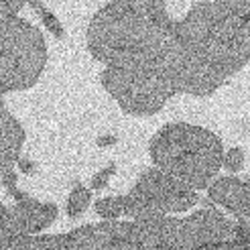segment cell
<instances>
[{"instance_id":"obj_9","label":"cell","mask_w":250,"mask_h":250,"mask_svg":"<svg viewBox=\"0 0 250 250\" xmlns=\"http://www.w3.org/2000/svg\"><path fill=\"white\" fill-rule=\"evenodd\" d=\"M92 191H94V189H92L90 185L85 187L82 181H76V185H73V189H71V193H69V197H67V206H65L67 218L76 220V218H80V216L85 214V209L90 208Z\"/></svg>"},{"instance_id":"obj_11","label":"cell","mask_w":250,"mask_h":250,"mask_svg":"<svg viewBox=\"0 0 250 250\" xmlns=\"http://www.w3.org/2000/svg\"><path fill=\"white\" fill-rule=\"evenodd\" d=\"M29 4H31V8L39 15V19H41V22H43V27L47 29V31H51L57 39H61L65 33H63V27H61V22L57 21V17L53 15L51 10H47V6L41 2V0H29Z\"/></svg>"},{"instance_id":"obj_16","label":"cell","mask_w":250,"mask_h":250,"mask_svg":"<svg viewBox=\"0 0 250 250\" xmlns=\"http://www.w3.org/2000/svg\"><path fill=\"white\" fill-rule=\"evenodd\" d=\"M19 167L24 175H33L35 173V163L31 159H19Z\"/></svg>"},{"instance_id":"obj_13","label":"cell","mask_w":250,"mask_h":250,"mask_svg":"<svg viewBox=\"0 0 250 250\" xmlns=\"http://www.w3.org/2000/svg\"><path fill=\"white\" fill-rule=\"evenodd\" d=\"M116 169H118L116 163H108L104 169H100V171L94 175V177L90 179V187H92L94 191H102V189H106V185L110 183V179L116 175Z\"/></svg>"},{"instance_id":"obj_8","label":"cell","mask_w":250,"mask_h":250,"mask_svg":"<svg viewBox=\"0 0 250 250\" xmlns=\"http://www.w3.org/2000/svg\"><path fill=\"white\" fill-rule=\"evenodd\" d=\"M208 199L236 218H250V177H220L208 187Z\"/></svg>"},{"instance_id":"obj_2","label":"cell","mask_w":250,"mask_h":250,"mask_svg":"<svg viewBox=\"0 0 250 250\" xmlns=\"http://www.w3.org/2000/svg\"><path fill=\"white\" fill-rule=\"evenodd\" d=\"M43 35L17 15H2V92L27 90L43 73Z\"/></svg>"},{"instance_id":"obj_14","label":"cell","mask_w":250,"mask_h":250,"mask_svg":"<svg viewBox=\"0 0 250 250\" xmlns=\"http://www.w3.org/2000/svg\"><path fill=\"white\" fill-rule=\"evenodd\" d=\"M24 2L29 0H2V15H17Z\"/></svg>"},{"instance_id":"obj_10","label":"cell","mask_w":250,"mask_h":250,"mask_svg":"<svg viewBox=\"0 0 250 250\" xmlns=\"http://www.w3.org/2000/svg\"><path fill=\"white\" fill-rule=\"evenodd\" d=\"M94 211L104 220H118L126 214V195H108L94 202Z\"/></svg>"},{"instance_id":"obj_7","label":"cell","mask_w":250,"mask_h":250,"mask_svg":"<svg viewBox=\"0 0 250 250\" xmlns=\"http://www.w3.org/2000/svg\"><path fill=\"white\" fill-rule=\"evenodd\" d=\"M22 143H24L22 126L2 104V187L15 199H22L27 195L17 187L19 177L15 173V163L21 159Z\"/></svg>"},{"instance_id":"obj_1","label":"cell","mask_w":250,"mask_h":250,"mask_svg":"<svg viewBox=\"0 0 250 250\" xmlns=\"http://www.w3.org/2000/svg\"><path fill=\"white\" fill-rule=\"evenodd\" d=\"M155 165L179 177L193 189L209 187L224 167V145L220 136L191 124H167L151 139Z\"/></svg>"},{"instance_id":"obj_6","label":"cell","mask_w":250,"mask_h":250,"mask_svg":"<svg viewBox=\"0 0 250 250\" xmlns=\"http://www.w3.org/2000/svg\"><path fill=\"white\" fill-rule=\"evenodd\" d=\"M0 216H2V250H8L10 244L22 234H37L49 228L57 220V206L43 204L39 199L24 195L17 199L12 208L0 206Z\"/></svg>"},{"instance_id":"obj_5","label":"cell","mask_w":250,"mask_h":250,"mask_svg":"<svg viewBox=\"0 0 250 250\" xmlns=\"http://www.w3.org/2000/svg\"><path fill=\"white\" fill-rule=\"evenodd\" d=\"M179 248H236V224L208 208L179 222Z\"/></svg>"},{"instance_id":"obj_15","label":"cell","mask_w":250,"mask_h":250,"mask_svg":"<svg viewBox=\"0 0 250 250\" xmlns=\"http://www.w3.org/2000/svg\"><path fill=\"white\" fill-rule=\"evenodd\" d=\"M118 143V136L116 134H102V136H98V141H96V145L98 146H112V145H116Z\"/></svg>"},{"instance_id":"obj_4","label":"cell","mask_w":250,"mask_h":250,"mask_svg":"<svg viewBox=\"0 0 250 250\" xmlns=\"http://www.w3.org/2000/svg\"><path fill=\"white\" fill-rule=\"evenodd\" d=\"M199 202V195L169 171L153 167L146 169L126 195V216L146 220L167 216L169 211H187Z\"/></svg>"},{"instance_id":"obj_3","label":"cell","mask_w":250,"mask_h":250,"mask_svg":"<svg viewBox=\"0 0 250 250\" xmlns=\"http://www.w3.org/2000/svg\"><path fill=\"white\" fill-rule=\"evenodd\" d=\"M102 85L132 116H151L175 94L167 76L157 67L108 65L102 71Z\"/></svg>"},{"instance_id":"obj_12","label":"cell","mask_w":250,"mask_h":250,"mask_svg":"<svg viewBox=\"0 0 250 250\" xmlns=\"http://www.w3.org/2000/svg\"><path fill=\"white\" fill-rule=\"evenodd\" d=\"M244 151L240 146H232L224 153V169H228L230 173H238L244 167Z\"/></svg>"}]
</instances>
